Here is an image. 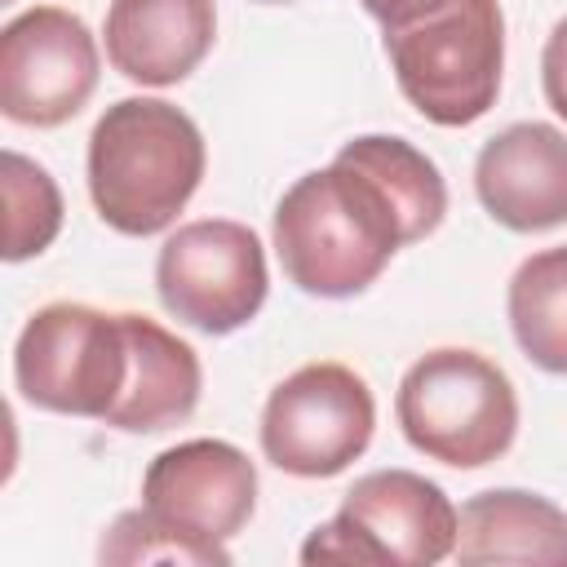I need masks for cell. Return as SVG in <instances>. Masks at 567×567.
I'll return each mask as SVG.
<instances>
[{
	"label": "cell",
	"mask_w": 567,
	"mask_h": 567,
	"mask_svg": "<svg viewBox=\"0 0 567 567\" xmlns=\"http://www.w3.org/2000/svg\"><path fill=\"white\" fill-rule=\"evenodd\" d=\"M447 217L439 164L408 137L363 133L328 168L297 177L275 204V257L306 297H359L390 257Z\"/></svg>",
	"instance_id": "cell-1"
},
{
	"label": "cell",
	"mask_w": 567,
	"mask_h": 567,
	"mask_svg": "<svg viewBox=\"0 0 567 567\" xmlns=\"http://www.w3.org/2000/svg\"><path fill=\"white\" fill-rule=\"evenodd\" d=\"M204 168L199 124L164 97H120L89 133V199L111 230L133 239L168 230L199 190Z\"/></svg>",
	"instance_id": "cell-2"
},
{
	"label": "cell",
	"mask_w": 567,
	"mask_h": 567,
	"mask_svg": "<svg viewBox=\"0 0 567 567\" xmlns=\"http://www.w3.org/2000/svg\"><path fill=\"white\" fill-rule=\"evenodd\" d=\"M394 416L421 456L452 470H483L514 447L518 394L487 354L439 346L403 372Z\"/></svg>",
	"instance_id": "cell-3"
},
{
	"label": "cell",
	"mask_w": 567,
	"mask_h": 567,
	"mask_svg": "<svg viewBox=\"0 0 567 567\" xmlns=\"http://www.w3.org/2000/svg\"><path fill=\"white\" fill-rule=\"evenodd\" d=\"M133 381V332L128 310L111 315L84 301L40 306L13 346L18 394L58 416L111 421Z\"/></svg>",
	"instance_id": "cell-4"
},
{
	"label": "cell",
	"mask_w": 567,
	"mask_h": 567,
	"mask_svg": "<svg viewBox=\"0 0 567 567\" xmlns=\"http://www.w3.org/2000/svg\"><path fill=\"white\" fill-rule=\"evenodd\" d=\"M399 93L439 128H465L496 106L505 71V13L496 0H452L447 9L385 31Z\"/></svg>",
	"instance_id": "cell-5"
},
{
	"label": "cell",
	"mask_w": 567,
	"mask_h": 567,
	"mask_svg": "<svg viewBox=\"0 0 567 567\" xmlns=\"http://www.w3.org/2000/svg\"><path fill=\"white\" fill-rule=\"evenodd\" d=\"M456 549V505L416 470H372L354 478L337 514L319 523L301 563L434 567Z\"/></svg>",
	"instance_id": "cell-6"
},
{
	"label": "cell",
	"mask_w": 567,
	"mask_h": 567,
	"mask_svg": "<svg viewBox=\"0 0 567 567\" xmlns=\"http://www.w3.org/2000/svg\"><path fill=\"white\" fill-rule=\"evenodd\" d=\"M377 430V399L346 363H306L288 372L261 408V456L292 478H332L354 465Z\"/></svg>",
	"instance_id": "cell-7"
},
{
	"label": "cell",
	"mask_w": 567,
	"mask_h": 567,
	"mask_svg": "<svg viewBox=\"0 0 567 567\" xmlns=\"http://www.w3.org/2000/svg\"><path fill=\"white\" fill-rule=\"evenodd\" d=\"M155 292L177 323L208 337H226L252 323L266 306V248L244 221H186L164 239L155 257Z\"/></svg>",
	"instance_id": "cell-8"
},
{
	"label": "cell",
	"mask_w": 567,
	"mask_h": 567,
	"mask_svg": "<svg viewBox=\"0 0 567 567\" xmlns=\"http://www.w3.org/2000/svg\"><path fill=\"white\" fill-rule=\"evenodd\" d=\"M102 53L80 13L31 4L0 31V111L22 128L75 120L97 89Z\"/></svg>",
	"instance_id": "cell-9"
},
{
	"label": "cell",
	"mask_w": 567,
	"mask_h": 567,
	"mask_svg": "<svg viewBox=\"0 0 567 567\" xmlns=\"http://www.w3.org/2000/svg\"><path fill=\"white\" fill-rule=\"evenodd\" d=\"M142 509L195 540L226 545L257 509V465L226 439H186L146 465Z\"/></svg>",
	"instance_id": "cell-10"
},
{
	"label": "cell",
	"mask_w": 567,
	"mask_h": 567,
	"mask_svg": "<svg viewBox=\"0 0 567 567\" xmlns=\"http://www.w3.org/2000/svg\"><path fill=\"white\" fill-rule=\"evenodd\" d=\"M474 195L483 213L514 230L540 235L567 221V133L518 120L483 142L474 159Z\"/></svg>",
	"instance_id": "cell-11"
},
{
	"label": "cell",
	"mask_w": 567,
	"mask_h": 567,
	"mask_svg": "<svg viewBox=\"0 0 567 567\" xmlns=\"http://www.w3.org/2000/svg\"><path fill=\"white\" fill-rule=\"evenodd\" d=\"M106 62L142 84L168 89L182 84L217 40L213 0H111L106 9Z\"/></svg>",
	"instance_id": "cell-12"
},
{
	"label": "cell",
	"mask_w": 567,
	"mask_h": 567,
	"mask_svg": "<svg viewBox=\"0 0 567 567\" xmlns=\"http://www.w3.org/2000/svg\"><path fill=\"white\" fill-rule=\"evenodd\" d=\"M452 558L461 567H492V563L567 567V509L523 487L478 492L456 509Z\"/></svg>",
	"instance_id": "cell-13"
},
{
	"label": "cell",
	"mask_w": 567,
	"mask_h": 567,
	"mask_svg": "<svg viewBox=\"0 0 567 567\" xmlns=\"http://www.w3.org/2000/svg\"><path fill=\"white\" fill-rule=\"evenodd\" d=\"M128 332H133V381L106 425L124 434H159L182 425L199 408V390H204L199 354L164 323L133 310H128Z\"/></svg>",
	"instance_id": "cell-14"
},
{
	"label": "cell",
	"mask_w": 567,
	"mask_h": 567,
	"mask_svg": "<svg viewBox=\"0 0 567 567\" xmlns=\"http://www.w3.org/2000/svg\"><path fill=\"white\" fill-rule=\"evenodd\" d=\"M505 315L527 363L549 377H567V244L518 261L505 292Z\"/></svg>",
	"instance_id": "cell-15"
},
{
	"label": "cell",
	"mask_w": 567,
	"mask_h": 567,
	"mask_svg": "<svg viewBox=\"0 0 567 567\" xmlns=\"http://www.w3.org/2000/svg\"><path fill=\"white\" fill-rule=\"evenodd\" d=\"M62 230V190L44 164L4 151V261L40 257Z\"/></svg>",
	"instance_id": "cell-16"
},
{
	"label": "cell",
	"mask_w": 567,
	"mask_h": 567,
	"mask_svg": "<svg viewBox=\"0 0 567 567\" xmlns=\"http://www.w3.org/2000/svg\"><path fill=\"white\" fill-rule=\"evenodd\" d=\"M97 558L102 563H195V567H226L230 563V549L226 545L195 540V536L159 523L146 509H128V514H120L106 527V536L97 545Z\"/></svg>",
	"instance_id": "cell-17"
},
{
	"label": "cell",
	"mask_w": 567,
	"mask_h": 567,
	"mask_svg": "<svg viewBox=\"0 0 567 567\" xmlns=\"http://www.w3.org/2000/svg\"><path fill=\"white\" fill-rule=\"evenodd\" d=\"M540 89L558 120H567V18L554 22L545 53H540Z\"/></svg>",
	"instance_id": "cell-18"
},
{
	"label": "cell",
	"mask_w": 567,
	"mask_h": 567,
	"mask_svg": "<svg viewBox=\"0 0 567 567\" xmlns=\"http://www.w3.org/2000/svg\"><path fill=\"white\" fill-rule=\"evenodd\" d=\"M368 9V18L381 22V31H399V27H412L439 9H447L452 0H359Z\"/></svg>",
	"instance_id": "cell-19"
},
{
	"label": "cell",
	"mask_w": 567,
	"mask_h": 567,
	"mask_svg": "<svg viewBox=\"0 0 567 567\" xmlns=\"http://www.w3.org/2000/svg\"><path fill=\"white\" fill-rule=\"evenodd\" d=\"M252 4H292V0H252Z\"/></svg>",
	"instance_id": "cell-20"
}]
</instances>
